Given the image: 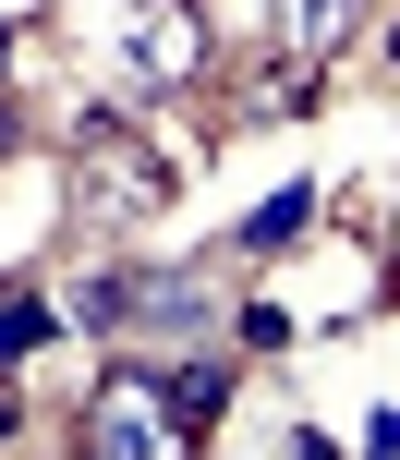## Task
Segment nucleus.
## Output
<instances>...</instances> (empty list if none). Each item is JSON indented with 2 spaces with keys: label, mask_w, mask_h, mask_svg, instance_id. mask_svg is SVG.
Instances as JSON below:
<instances>
[{
  "label": "nucleus",
  "mask_w": 400,
  "mask_h": 460,
  "mask_svg": "<svg viewBox=\"0 0 400 460\" xmlns=\"http://www.w3.org/2000/svg\"><path fill=\"white\" fill-rule=\"evenodd\" d=\"M352 37H364V0H280V49H304V61H340Z\"/></svg>",
  "instance_id": "nucleus-4"
},
{
  "label": "nucleus",
  "mask_w": 400,
  "mask_h": 460,
  "mask_svg": "<svg viewBox=\"0 0 400 460\" xmlns=\"http://www.w3.org/2000/svg\"><path fill=\"white\" fill-rule=\"evenodd\" d=\"M182 437H194V424H182V400H170V364H146V376L121 364L110 388L85 400V448L97 460H170Z\"/></svg>",
  "instance_id": "nucleus-1"
},
{
  "label": "nucleus",
  "mask_w": 400,
  "mask_h": 460,
  "mask_svg": "<svg viewBox=\"0 0 400 460\" xmlns=\"http://www.w3.org/2000/svg\"><path fill=\"white\" fill-rule=\"evenodd\" d=\"M316 73H328V61H304V49H291V61L255 85V121H304V110H316Z\"/></svg>",
  "instance_id": "nucleus-7"
},
{
  "label": "nucleus",
  "mask_w": 400,
  "mask_h": 460,
  "mask_svg": "<svg viewBox=\"0 0 400 460\" xmlns=\"http://www.w3.org/2000/svg\"><path fill=\"white\" fill-rule=\"evenodd\" d=\"M85 207L110 218V230H134V218L170 207V158H158V146H134V121H121V110L85 121Z\"/></svg>",
  "instance_id": "nucleus-2"
},
{
  "label": "nucleus",
  "mask_w": 400,
  "mask_h": 460,
  "mask_svg": "<svg viewBox=\"0 0 400 460\" xmlns=\"http://www.w3.org/2000/svg\"><path fill=\"white\" fill-rule=\"evenodd\" d=\"M170 400H182V424L207 437V424L231 412V376H218V364H170Z\"/></svg>",
  "instance_id": "nucleus-8"
},
{
  "label": "nucleus",
  "mask_w": 400,
  "mask_h": 460,
  "mask_svg": "<svg viewBox=\"0 0 400 460\" xmlns=\"http://www.w3.org/2000/svg\"><path fill=\"white\" fill-rule=\"evenodd\" d=\"M316 230V182H280L255 218H243V254H280V243H304Z\"/></svg>",
  "instance_id": "nucleus-6"
},
{
  "label": "nucleus",
  "mask_w": 400,
  "mask_h": 460,
  "mask_svg": "<svg viewBox=\"0 0 400 460\" xmlns=\"http://www.w3.org/2000/svg\"><path fill=\"white\" fill-rule=\"evenodd\" d=\"M0 146H13V97H0Z\"/></svg>",
  "instance_id": "nucleus-9"
},
{
  "label": "nucleus",
  "mask_w": 400,
  "mask_h": 460,
  "mask_svg": "<svg viewBox=\"0 0 400 460\" xmlns=\"http://www.w3.org/2000/svg\"><path fill=\"white\" fill-rule=\"evenodd\" d=\"M121 73H134L146 97H182L194 73H207V13H194V0H134V13H121Z\"/></svg>",
  "instance_id": "nucleus-3"
},
{
  "label": "nucleus",
  "mask_w": 400,
  "mask_h": 460,
  "mask_svg": "<svg viewBox=\"0 0 400 460\" xmlns=\"http://www.w3.org/2000/svg\"><path fill=\"white\" fill-rule=\"evenodd\" d=\"M61 303H49V291H24V279H0V364H24V351H49V340H61Z\"/></svg>",
  "instance_id": "nucleus-5"
}]
</instances>
